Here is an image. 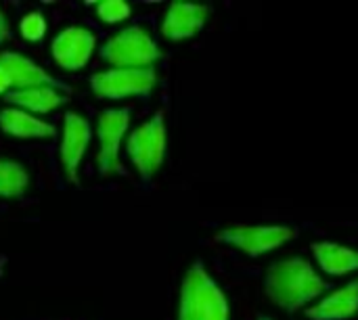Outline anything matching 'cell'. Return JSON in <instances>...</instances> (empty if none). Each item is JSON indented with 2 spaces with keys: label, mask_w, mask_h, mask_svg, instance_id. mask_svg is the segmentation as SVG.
<instances>
[{
  "label": "cell",
  "mask_w": 358,
  "mask_h": 320,
  "mask_svg": "<svg viewBox=\"0 0 358 320\" xmlns=\"http://www.w3.org/2000/svg\"><path fill=\"white\" fill-rule=\"evenodd\" d=\"M327 289L323 277L304 258H287L275 262L264 279L268 300L285 312H298L319 300Z\"/></svg>",
  "instance_id": "1"
},
{
  "label": "cell",
  "mask_w": 358,
  "mask_h": 320,
  "mask_svg": "<svg viewBox=\"0 0 358 320\" xmlns=\"http://www.w3.org/2000/svg\"><path fill=\"white\" fill-rule=\"evenodd\" d=\"M231 310L224 291L201 262H195L180 287L178 320H229Z\"/></svg>",
  "instance_id": "2"
},
{
  "label": "cell",
  "mask_w": 358,
  "mask_h": 320,
  "mask_svg": "<svg viewBox=\"0 0 358 320\" xmlns=\"http://www.w3.org/2000/svg\"><path fill=\"white\" fill-rule=\"evenodd\" d=\"M101 57L113 69H143L153 67V63L159 61L162 50L157 48L155 40L149 36L147 29L132 25L111 36L103 44Z\"/></svg>",
  "instance_id": "3"
},
{
  "label": "cell",
  "mask_w": 358,
  "mask_h": 320,
  "mask_svg": "<svg viewBox=\"0 0 358 320\" xmlns=\"http://www.w3.org/2000/svg\"><path fill=\"white\" fill-rule=\"evenodd\" d=\"M126 151L141 178L149 180L164 163L166 155V122L162 113H155L149 122L141 124L128 134Z\"/></svg>",
  "instance_id": "4"
},
{
  "label": "cell",
  "mask_w": 358,
  "mask_h": 320,
  "mask_svg": "<svg viewBox=\"0 0 358 320\" xmlns=\"http://www.w3.org/2000/svg\"><path fill=\"white\" fill-rule=\"evenodd\" d=\"M296 237V231L289 226H231L224 228L216 235V241L227 243L235 249H239L241 254L250 256V258H258L264 256L268 252H275L279 247H283L287 241H292Z\"/></svg>",
  "instance_id": "5"
},
{
  "label": "cell",
  "mask_w": 358,
  "mask_h": 320,
  "mask_svg": "<svg viewBox=\"0 0 358 320\" xmlns=\"http://www.w3.org/2000/svg\"><path fill=\"white\" fill-rule=\"evenodd\" d=\"M157 84L153 67L143 69H107L90 78V88L103 99H128L149 94Z\"/></svg>",
  "instance_id": "6"
},
{
  "label": "cell",
  "mask_w": 358,
  "mask_h": 320,
  "mask_svg": "<svg viewBox=\"0 0 358 320\" xmlns=\"http://www.w3.org/2000/svg\"><path fill=\"white\" fill-rule=\"evenodd\" d=\"M130 126L128 109H107L99 115L96 134L101 143L99 151V172L103 176H111L120 172V147Z\"/></svg>",
  "instance_id": "7"
},
{
  "label": "cell",
  "mask_w": 358,
  "mask_h": 320,
  "mask_svg": "<svg viewBox=\"0 0 358 320\" xmlns=\"http://www.w3.org/2000/svg\"><path fill=\"white\" fill-rule=\"evenodd\" d=\"M94 46H96L94 34L73 25V27H65L55 36L50 50L57 65H61L67 71H78L90 61Z\"/></svg>",
  "instance_id": "8"
},
{
  "label": "cell",
  "mask_w": 358,
  "mask_h": 320,
  "mask_svg": "<svg viewBox=\"0 0 358 320\" xmlns=\"http://www.w3.org/2000/svg\"><path fill=\"white\" fill-rule=\"evenodd\" d=\"M90 143V124L80 115L69 111L63 122V138H61V166L73 184L78 182V170L84 159V153Z\"/></svg>",
  "instance_id": "9"
},
{
  "label": "cell",
  "mask_w": 358,
  "mask_h": 320,
  "mask_svg": "<svg viewBox=\"0 0 358 320\" xmlns=\"http://www.w3.org/2000/svg\"><path fill=\"white\" fill-rule=\"evenodd\" d=\"M210 8L203 4L189 2H172L162 21V34L168 40H187L195 36L208 21Z\"/></svg>",
  "instance_id": "10"
},
{
  "label": "cell",
  "mask_w": 358,
  "mask_h": 320,
  "mask_svg": "<svg viewBox=\"0 0 358 320\" xmlns=\"http://www.w3.org/2000/svg\"><path fill=\"white\" fill-rule=\"evenodd\" d=\"M0 67L6 71L10 80V88L25 90V88H38V86H52L59 90H65V86L52 78L48 71H44L38 63L31 59L17 54V52H2L0 54Z\"/></svg>",
  "instance_id": "11"
},
{
  "label": "cell",
  "mask_w": 358,
  "mask_h": 320,
  "mask_svg": "<svg viewBox=\"0 0 358 320\" xmlns=\"http://www.w3.org/2000/svg\"><path fill=\"white\" fill-rule=\"evenodd\" d=\"M358 312V281L336 289L306 310L310 320H348Z\"/></svg>",
  "instance_id": "12"
},
{
  "label": "cell",
  "mask_w": 358,
  "mask_h": 320,
  "mask_svg": "<svg viewBox=\"0 0 358 320\" xmlns=\"http://www.w3.org/2000/svg\"><path fill=\"white\" fill-rule=\"evenodd\" d=\"M313 256L317 264L331 277H344L358 270V249L334 243V241L315 243Z\"/></svg>",
  "instance_id": "13"
},
{
  "label": "cell",
  "mask_w": 358,
  "mask_h": 320,
  "mask_svg": "<svg viewBox=\"0 0 358 320\" xmlns=\"http://www.w3.org/2000/svg\"><path fill=\"white\" fill-rule=\"evenodd\" d=\"M6 101L15 105V109L27 111V113H48L59 109L67 96L63 90L52 86H38V88H25V90H13L6 94Z\"/></svg>",
  "instance_id": "14"
},
{
  "label": "cell",
  "mask_w": 358,
  "mask_h": 320,
  "mask_svg": "<svg viewBox=\"0 0 358 320\" xmlns=\"http://www.w3.org/2000/svg\"><path fill=\"white\" fill-rule=\"evenodd\" d=\"M0 128L15 138H48L55 134V126L21 109L0 111Z\"/></svg>",
  "instance_id": "15"
},
{
  "label": "cell",
  "mask_w": 358,
  "mask_h": 320,
  "mask_svg": "<svg viewBox=\"0 0 358 320\" xmlns=\"http://www.w3.org/2000/svg\"><path fill=\"white\" fill-rule=\"evenodd\" d=\"M29 184L25 168L10 159H0V197H19Z\"/></svg>",
  "instance_id": "16"
},
{
  "label": "cell",
  "mask_w": 358,
  "mask_h": 320,
  "mask_svg": "<svg viewBox=\"0 0 358 320\" xmlns=\"http://www.w3.org/2000/svg\"><path fill=\"white\" fill-rule=\"evenodd\" d=\"M19 31H21V36H23L25 40H29V42L42 40L44 34H46V19H44V15H42L40 10L27 13V15L21 19V23H19Z\"/></svg>",
  "instance_id": "17"
},
{
  "label": "cell",
  "mask_w": 358,
  "mask_h": 320,
  "mask_svg": "<svg viewBox=\"0 0 358 320\" xmlns=\"http://www.w3.org/2000/svg\"><path fill=\"white\" fill-rule=\"evenodd\" d=\"M96 15L105 23H120L130 17V6L124 0H105L96 4Z\"/></svg>",
  "instance_id": "18"
},
{
  "label": "cell",
  "mask_w": 358,
  "mask_h": 320,
  "mask_svg": "<svg viewBox=\"0 0 358 320\" xmlns=\"http://www.w3.org/2000/svg\"><path fill=\"white\" fill-rule=\"evenodd\" d=\"M8 38V21L4 17V13L0 10V42H4Z\"/></svg>",
  "instance_id": "19"
},
{
  "label": "cell",
  "mask_w": 358,
  "mask_h": 320,
  "mask_svg": "<svg viewBox=\"0 0 358 320\" xmlns=\"http://www.w3.org/2000/svg\"><path fill=\"white\" fill-rule=\"evenodd\" d=\"M8 88H10V80H8L6 71L0 67V94H2V92H6Z\"/></svg>",
  "instance_id": "20"
},
{
  "label": "cell",
  "mask_w": 358,
  "mask_h": 320,
  "mask_svg": "<svg viewBox=\"0 0 358 320\" xmlns=\"http://www.w3.org/2000/svg\"><path fill=\"white\" fill-rule=\"evenodd\" d=\"M258 320H273V319H271V317H260Z\"/></svg>",
  "instance_id": "21"
}]
</instances>
